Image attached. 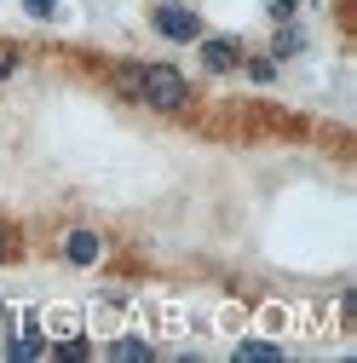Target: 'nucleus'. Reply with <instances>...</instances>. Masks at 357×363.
<instances>
[{"instance_id":"obj_11","label":"nucleus","mask_w":357,"mask_h":363,"mask_svg":"<svg viewBox=\"0 0 357 363\" xmlns=\"http://www.w3.org/2000/svg\"><path fill=\"white\" fill-rule=\"evenodd\" d=\"M23 6H29V12H35V18H47V12H52V6H58V0H23Z\"/></svg>"},{"instance_id":"obj_3","label":"nucleus","mask_w":357,"mask_h":363,"mask_svg":"<svg viewBox=\"0 0 357 363\" xmlns=\"http://www.w3.org/2000/svg\"><path fill=\"white\" fill-rule=\"evenodd\" d=\"M202 64H208L213 75L237 69V64H242V58H237V40H231V35H208V40H202Z\"/></svg>"},{"instance_id":"obj_2","label":"nucleus","mask_w":357,"mask_h":363,"mask_svg":"<svg viewBox=\"0 0 357 363\" xmlns=\"http://www.w3.org/2000/svg\"><path fill=\"white\" fill-rule=\"evenodd\" d=\"M156 29H162L167 40H196V35H202V18H196L191 6H156Z\"/></svg>"},{"instance_id":"obj_10","label":"nucleus","mask_w":357,"mask_h":363,"mask_svg":"<svg viewBox=\"0 0 357 363\" xmlns=\"http://www.w3.org/2000/svg\"><path fill=\"white\" fill-rule=\"evenodd\" d=\"M248 75H254V81H271L277 64H271V58H248Z\"/></svg>"},{"instance_id":"obj_6","label":"nucleus","mask_w":357,"mask_h":363,"mask_svg":"<svg viewBox=\"0 0 357 363\" xmlns=\"http://www.w3.org/2000/svg\"><path fill=\"white\" fill-rule=\"evenodd\" d=\"M6 352H12V357H40V352H47V340L35 335V317H29V323H23V335H18V340H12Z\"/></svg>"},{"instance_id":"obj_1","label":"nucleus","mask_w":357,"mask_h":363,"mask_svg":"<svg viewBox=\"0 0 357 363\" xmlns=\"http://www.w3.org/2000/svg\"><path fill=\"white\" fill-rule=\"evenodd\" d=\"M132 99H144L150 110H178L191 99V86H185V75H178L173 64H144L139 69V86H132Z\"/></svg>"},{"instance_id":"obj_9","label":"nucleus","mask_w":357,"mask_h":363,"mask_svg":"<svg viewBox=\"0 0 357 363\" xmlns=\"http://www.w3.org/2000/svg\"><path fill=\"white\" fill-rule=\"evenodd\" d=\"M265 12H271V18H277V23H288V18H294V12H300V0H265Z\"/></svg>"},{"instance_id":"obj_7","label":"nucleus","mask_w":357,"mask_h":363,"mask_svg":"<svg viewBox=\"0 0 357 363\" xmlns=\"http://www.w3.org/2000/svg\"><path fill=\"white\" fill-rule=\"evenodd\" d=\"M237 357H242V363H254V357H277V340H242Z\"/></svg>"},{"instance_id":"obj_5","label":"nucleus","mask_w":357,"mask_h":363,"mask_svg":"<svg viewBox=\"0 0 357 363\" xmlns=\"http://www.w3.org/2000/svg\"><path fill=\"white\" fill-rule=\"evenodd\" d=\"M300 47H305V35H300V23H294V18H288V23H283V29H277V40H271V52H277V58H294V52H300Z\"/></svg>"},{"instance_id":"obj_4","label":"nucleus","mask_w":357,"mask_h":363,"mask_svg":"<svg viewBox=\"0 0 357 363\" xmlns=\"http://www.w3.org/2000/svg\"><path fill=\"white\" fill-rule=\"evenodd\" d=\"M64 254H69L75 265H93V259H98V237H93V231H75V237L64 242Z\"/></svg>"},{"instance_id":"obj_12","label":"nucleus","mask_w":357,"mask_h":363,"mask_svg":"<svg viewBox=\"0 0 357 363\" xmlns=\"http://www.w3.org/2000/svg\"><path fill=\"white\" fill-rule=\"evenodd\" d=\"M12 254V237H6V225H0V259H6Z\"/></svg>"},{"instance_id":"obj_8","label":"nucleus","mask_w":357,"mask_h":363,"mask_svg":"<svg viewBox=\"0 0 357 363\" xmlns=\"http://www.w3.org/2000/svg\"><path fill=\"white\" fill-rule=\"evenodd\" d=\"M110 357H150V346L127 335V340H110Z\"/></svg>"}]
</instances>
